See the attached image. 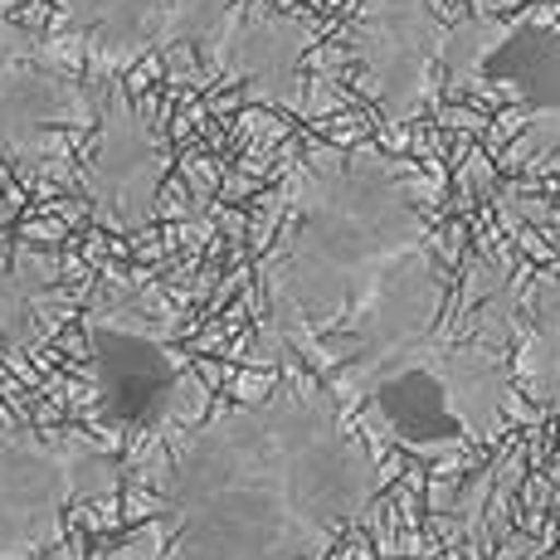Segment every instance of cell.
Segmentation results:
<instances>
[{"label":"cell","mask_w":560,"mask_h":560,"mask_svg":"<svg viewBox=\"0 0 560 560\" xmlns=\"http://www.w3.org/2000/svg\"><path fill=\"white\" fill-rule=\"evenodd\" d=\"M385 472L341 400L288 365L264 400L205 415L156 463L166 560H322L375 502Z\"/></svg>","instance_id":"6da1fadb"},{"label":"cell","mask_w":560,"mask_h":560,"mask_svg":"<svg viewBox=\"0 0 560 560\" xmlns=\"http://www.w3.org/2000/svg\"><path fill=\"white\" fill-rule=\"evenodd\" d=\"M429 244L415 176L381 147H317L298 161L283 220L258 258L264 337L298 357L337 331L400 258Z\"/></svg>","instance_id":"7a4b0ae2"},{"label":"cell","mask_w":560,"mask_h":560,"mask_svg":"<svg viewBox=\"0 0 560 560\" xmlns=\"http://www.w3.org/2000/svg\"><path fill=\"white\" fill-rule=\"evenodd\" d=\"M73 49L98 63V73H122L152 49L196 45L224 79L244 83L258 103L293 107L303 98V54L312 25L288 15L249 10V0H59Z\"/></svg>","instance_id":"3957f363"},{"label":"cell","mask_w":560,"mask_h":560,"mask_svg":"<svg viewBox=\"0 0 560 560\" xmlns=\"http://www.w3.org/2000/svg\"><path fill=\"white\" fill-rule=\"evenodd\" d=\"M83 331H89V371L98 415L127 454L171 444L176 434H186L190 424L205 419L210 390L176 351L171 327L152 317L137 293L103 283L83 312Z\"/></svg>","instance_id":"277c9868"},{"label":"cell","mask_w":560,"mask_h":560,"mask_svg":"<svg viewBox=\"0 0 560 560\" xmlns=\"http://www.w3.org/2000/svg\"><path fill=\"white\" fill-rule=\"evenodd\" d=\"M127 478L117 439L0 424V560H35L79 508H103Z\"/></svg>","instance_id":"5b68a950"},{"label":"cell","mask_w":560,"mask_h":560,"mask_svg":"<svg viewBox=\"0 0 560 560\" xmlns=\"http://www.w3.org/2000/svg\"><path fill=\"white\" fill-rule=\"evenodd\" d=\"M103 79H79L69 49L0 15V156L39 176L63 132L98 122Z\"/></svg>","instance_id":"8992f818"},{"label":"cell","mask_w":560,"mask_h":560,"mask_svg":"<svg viewBox=\"0 0 560 560\" xmlns=\"http://www.w3.org/2000/svg\"><path fill=\"white\" fill-rule=\"evenodd\" d=\"M166 142L156 127L137 113L127 98L122 79L103 73V98H98V142L83 166V196H89L93 220L117 234H137L152 224L161 180H166Z\"/></svg>","instance_id":"52a82bcc"},{"label":"cell","mask_w":560,"mask_h":560,"mask_svg":"<svg viewBox=\"0 0 560 560\" xmlns=\"http://www.w3.org/2000/svg\"><path fill=\"white\" fill-rule=\"evenodd\" d=\"M351 54L381 113L390 122L415 117L429 98L434 54H444L434 0H361L357 25H351Z\"/></svg>","instance_id":"ba28073f"},{"label":"cell","mask_w":560,"mask_h":560,"mask_svg":"<svg viewBox=\"0 0 560 560\" xmlns=\"http://www.w3.org/2000/svg\"><path fill=\"white\" fill-rule=\"evenodd\" d=\"M63 312H69V293L45 254L20 249L10 264H0V351L5 357L35 351Z\"/></svg>","instance_id":"9c48e42d"},{"label":"cell","mask_w":560,"mask_h":560,"mask_svg":"<svg viewBox=\"0 0 560 560\" xmlns=\"http://www.w3.org/2000/svg\"><path fill=\"white\" fill-rule=\"evenodd\" d=\"M166 546H171V516L166 512H156L147 526L117 536V541H98V536L89 532V508H79L69 522V532L35 560H166Z\"/></svg>","instance_id":"30bf717a"},{"label":"cell","mask_w":560,"mask_h":560,"mask_svg":"<svg viewBox=\"0 0 560 560\" xmlns=\"http://www.w3.org/2000/svg\"><path fill=\"white\" fill-rule=\"evenodd\" d=\"M5 5H10V0H0V10H5Z\"/></svg>","instance_id":"8fae6325"}]
</instances>
